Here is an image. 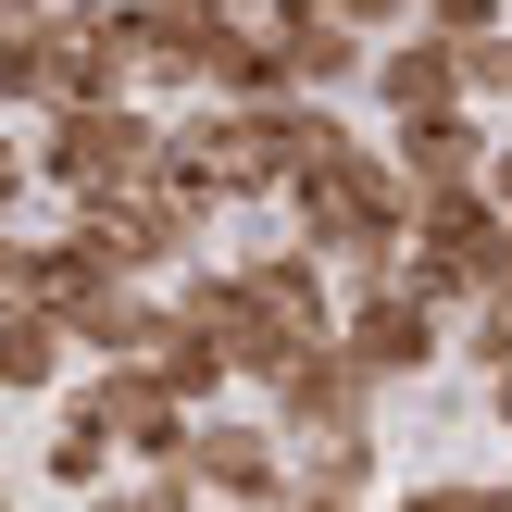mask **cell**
<instances>
[{
  "mask_svg": "<svg viewBox=\"0 0 512 512\" xmlns=\"http://www.w3.org/2000/svg\"><path fill=\"white\" fill-rule=\"evenodd\" d=\"M413 213H425V188L400 175V150H375V138H350L325 175H300V188H288L300 250H325L338 275H400V238H413Z\"/></svg>",
  "mask_w": 512,
  "mask_h": 512,
  "instance_id": "obj_1",
  "label": "cell"
},
{
  "mask_svg": "<svg viewBox=\"0 0 512 512\" xmlns=\"http://www.w3.org/2000/svg\"><path fill=\"white\" fill-rule=\"evenodd\" d=\"M163 163H175V113H150V100H63V113H38V188L50 200L138 188Z\"/></svg>",
  "mask_w": 512,
  "mask_h": 512,
  "instance_id": "obj_2",
  "label": "cell"
},
{
  "mask_svg": "<svg viewBox=\"0 0 512 512\" xmlns=\"http://www.w3.org/2000/svg\"><path fill=\"white\" fill-rule=\"evenodd\" d=\"M400 275L425 300H450V313H475L488 288H512V213L488 188H438L413 213V238H400Z\"/></svg>",
  "mask_w": 512,
  "mask_h": 512,
  "instance_id": "obj_3",
  "label": "cell"
},
{
  "mask_svg": "<svg viewBox=\"0 0 512 512\" xmlns=\"http://www.w3.org/2000/svg\"><path fill=\"white\" fill-rule=\"evenodd\" d=\"M375 388L388 375L350 350V325H325L313 350H288V375H263V413L288 425V450L300 438H375Z\"/></svg>",
  "mask_w": 512,
  "mask_h": 512,
  "instance_id": "obj_4",
  "label": "cell"
},
{
  "mask_svg": "<svg viewBox=\"0 0 512 512\" xmlns=\"http://www.w3.org/2000/svg\"><path fill=\"white\" fill-rule=\"evenodd\" d=\"M75 400H88V413L125 438V463H138V475L188 463V438H200V400L175 388L163 363H88V388H75Z\"/></svg>",
  "mask_w": 512,
  "mask_h": 512,
  "instance_id": "obj_5",
  "label": "cell"
},
{
  "mask_svg": "<svg viewBox=\"0 0 512 512\" xmlns=\"http://www.w3.org/2000/svg\"><path fill=\"white\" fill-rule=\"evenodd\" d=\"M338 325H350V350H363L388 388H400V375H425L450 338H463V313H450V300H425L413 275H350V313H338Z\"/></svg>",
  "mask_w": 512,
  "mask_h": 512,
  "instance_id": "obj_6",
  "label": "cell"
},
{
  "mask_svg": "<svg viewBox=\"0 0 512 512\" xmlns=\"http://www.w3.org/2000/svg\"><path fill=\"white\" fill-rule=\"evenodd\" d=\"M188 488L213 512H275V500H288V425H275V413H200Z\"/></svg>",
  "mask_w": 512,
  "mask_h": 512,
  "instance_id": "obj_7",
  "label": "cell"
},
{
  "mask_svg": "<svg viewBox=\"0 0 512 512\" xmlns=\"http://www.w3.org/2000/svg\"><path fill=\"white\" fill-rule=\"evenodd\" d=\"M263 38H275V75L300 100H338L375 75V25H350L338 0H263Z\"/></svg>",
  "mask_w": 512,
  "mask_h": 512,
  "instance_id": "obj_8",
  "label": "cell"
},
{
  "mask_svg": "<svg viewBox=\"0 0 512 512\" xmlns=\"http://www.w3.org/2000/svg\"><path fill=\"white\" fill-rule=\"evenodd\" d=\"M388 150H400V175L438 200V188H488V150H500V138L475 125V100H438V113H400Z\"/></svg>",
  "mask_w": 512,
  "mask_h": 512,
  "instance_id": "obj_9",
  "label": "cell"
},
{
  "mask_svg": "<svg viewBox=\"0 0 512 512\" xmlns=\"http://www.w3.org/2000/svg\"><path fill=\"white\" fill-rule=\"evenodd\" d=\"M363 88L388 100V125H400V113H438V100H463V38L400 25V38H375V75H363Z\"/></svg>",
  "mask_w": 512,
  "mask_h": 512,
  "instance_id": "obj_10",
  "label": "cell"
},
{
  "mask_svg": "<svg viewBox=\"0 0 512 512\" xmlns=\"http://www.w3.org/2000/svg\"><path fill=\"white\" fill-rule=\"evenodd\" d=\"M38 463H50V488H75V500H100V488H113V475H125V438H113V425H100L88 400L63 388V413H50V450H38Z\"/></svg>",
  "mask_w": 512,
  "mask_h": 512,
  "instance_id": "obj_11",
  "label": "cell"
},
{
  "mask_svg": "<svg viewBox=\"0 0 512 512\" xmlns=\"http://www.w3.org/2000/svg\"><path fill=\"white\" fill-rule=\"evenodd\" d=\"M75 363V325L63 313H0V400H50Z\"/></svg>",
  "mask_w": 512,
  "mask_h": 512,
  "instance_id": "obj_12",
  "label": "cell"
},
{
  "mask_svg": "<svg viewBox=\"0 0 512 512\" xmlns=\"http://www.w3.org/2000/svg\"><path fill=\"white\" fill-rule=\"evenodd\" d=\"M50 288H63V250L0 225V313H50Z\"/></svg>",
  "mask_w": 512,
  "mask_h": 512,
  "instance_id": "obj_13",
  "label": "cell"
},
{
  "mask_svg": "<svg viewBox=\"0 0 512 512\" xmlns=\"http://www.w3.org/2000/svg\"><path fill=\"white\" fill-rule=\"evenodd\" d=\"M388 512H512V475L488 488V475H425V488H400Z\"/></svg>",
  "mask_w": 512,
  "mask_h": 512,
  "instance_id": "obj_14",
  "label": "cell"
},
{
  "mask_svg": "<svg viewBox=\"0 0 512 512\" xmlns=\"http://www.w3.org/2000/svg\"><path fill=\"white\" fill-rule=\"evenodd\" d=\"M463 100H512V25L463 38Z\"/></svg>",
  "mask_w": 512,
  "mask_h": 512,
  "instance_id": "obj_15",
  "label": "cell"
},
{
  "mask_svg": "<svg viewBox=\"0 0 512 512\" xmlns=\"http://www.w3.org/2000/svg\"><path fill=\"white\" fill-rule=\"evenodd\" d=\"M25 188H38V138H13V125H0V225H13Z\"/></svg>",
  "mask_w": 512,
  "mask_h": 512,
  "instance_id": "obj_16",
  "label": "cell"
},
{
  "mask_svg": "<svg viewBox=\"0 0 512 512\" xmlns=\"http://www.w3.org/2000/svg\"><path fill=\"white\" fill-rule=\"evenodd\" d=\"M425 25H438V38H488L500 0H425Z\"/></svg>",
  "mask_w": 512,
  "mask_h": 512,
  "instance_id": "obj_17",
  "label": "cell"
},
{
  "mask_svg": "<svg viewBox=\"0 0 512 512\" xmlns=\"http://www.w3.org/2000/svg\"><path fill=\"white\" fill-rule=\"evenodd\" d=\"M350 25H375V38H400V25H425V0H338Z\"/></svg>",
  "mask_w": 512,
  "mask_h": 512,
  "instance_id": "obj_18",
  "label": "cell"
},
{
  "mask_svg": "<svg viewBox=\"0 0 512 512\" xmlns=\"http://www.w3.org/2000/svg\"><path fill=\"white\" fill-rule=\"evenodd\" d=\"M488 200H500V213H512V138L488 150Z\"/></svg>",
  "mask_w": 512,
  "mask_h": 512,
  "instance_id": "obj_19",
  "label": "cell"
},
{
  "mask_svg": "<svg viewBox=\"0 0 512 512\" xmlns=\"http://www.w3.org/2000/svg\"><path fill=\"white\" fill-rule=\"evenodd\" d=\"M188 13H263V0H188Z\"/></svg>",
  "mask_w": 512,
  "mask_h": 512,
  "instance_id": "obj_20",
  "label": "cell"
}]
</instances>
